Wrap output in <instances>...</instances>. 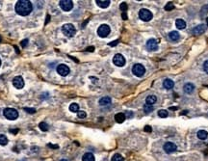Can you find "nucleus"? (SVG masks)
Here are the masks:
<instances>
[{"label":"nucleus","instance_id":"nucleus-1","mask_svg":"<svg viewBox=\"0 0 208 161\" xmlns=\"http://www.w3.org/2000/svg\"><path fill=\"white\" fill-rule=\"evenodd\" d=\"M15 10H16L17 14H19V16L26 17L32 12L33 5L28 0H19V1L17 2Z\"/></svg>","mask_w":208,"mask_h":161},{"label":"nucleus","instance_id":"nucleus-2","mask_svg":"<svg viewBox=\"0 0 208 161\" xmlns=\"http://www.w3.org/2000/svg\"><path fill=\"white\" fill-rule=\"evenodd\" d=\"M3 115H4L6 119L10 121H14V120H17V117H19V112L14 108H5L4 111H3Z\"/></svg>","mask_w":208,"mask_h":161},{"label":"nucleus","instance_id":"nucleus-3","mask_svg":"<svg viewBox=\"0 0 208 161\" xmlns=\"http://www.w3.org/2000/svg\"><path fill=\"white\" fill-rule=\"evenodd\" d=\"M62 31H63V33H64V35L66 36V37L71 38L75 35L76 30H75V27L72 25L71 23H67V24H65V25H63Z\"/></svg>","mask_w":208,"mask_h":161},{"label":"nucleus","instance_id":"nucleus-4","mask_svg":"<svg viewBox=\"0 0 208 161\" xmlns=\"http://www.w3.org/2000/svg\"><path fill=\"white\" fill-rule=\"evenodd\" d=\"M139 17L143 21H149L152 19L153 15L147 9H141L140 12H139Z\"/></svg>","mask_w":208,"mask_h":161},{"label":"nucleus","instance_id":"nucleus-5","mask_svg":"<svg viewBox=\"0 0 208 161\" xmlns=\"http://www.w3.org/2000/svg\"><path fill=\"white\" fill-rule=\"evenodd\" d=\"M110 32H111L110 26L107 25V24H101L97 29V34L100 38H106L110 34Z\"/></svg>","mask_w":208,"mask_h":161},{"label":"nucleus","instance_id":"nucleus-6","mask_svg":"<svg viewBox=\"0 0 208 161\" xmlns=\"http://www.w3.org/2000/svg\"><path fill=\"white\" fill-rule=\"evenodd\" d=\"M132 72H133L135 76L142 77L144 74V72H146V69H144V67L143 65H141V64H136V65H134L133 68H132Z\"/></svg>","mask_w":208,"mask_h":161},{"label":"nucleus","instance_id":"nucleus-7","mask_svg":"<svg viewBox=\"0 0 208 161\" xmlns=\"http://www.w3.org/2000/svg\"><path fill=\"white\" fill-rule=\"evenodd\" d=\"M59 5L62 10L65 12L70 11L71 9L73 8V2H72L71 0H61V1L59 2Z\"/></svg>","mask_w":208,"mask_h":161},{"label":"nucleus","instance_id":"nucleus-8","mask_svg":"<svg viewBox=\"0 0 208 161\" xmlns=\"http://www.w3.org/2000/svg\"><path fill=\"white\" fill-rule=\"evenodd\" d=\"M113 63L115 64L117 67H123L125 65V58L122 55V54L117 53L114 56Z\"/></svg>","mask_w":208,"mask_h":161},{"label":"nucleus","instance_id":"nucleus-9","mask_svg":"<svg viewBox=\"0 0 208 161\" xmlns=\"http://www.w3.org/2000/svg\"><path fill=\"white\" fill-rule=\"evenodd\" d=\"M57 72H58L61 76H67L69 74V68L67 65H65V64H60V65L57 67Z\"/></svg>","mask_w":208,"mask_h":161},{"label":"nucleus","instance_id":"nucleus-10","mask_svg":"<svg viewBox=\"0 0 208 161\" xmlns=\"http://www.w3.org/2000/svg\"><path fill=\"white\" fill-rule=\"evenodd\" d=\"M146 48L150 51H155L158 49V41L155 39H149L146 42Z\"/></svg>","mask_w":208,"mask_h":161},{"label":"nucleus","instance_id":"nucleus-11","mask_svg":"<svg viewBox=\"0 0 208 161\" xmlns=\"http://www.w3.org/2000/svg\"><path fill=\"white\" fill-rule=\"evenodd\" d=\"M176 150H177V147L173 144V143H171V142L165 143V145H164V151H165L167 153H174V151H176Z\"/></svg>","mask_w":208,"mask_h":161},{"label":"nucleus","instance_id":"nucleus-12","mask_svg":"<svg viewBox=\"0 0 208 161\" xmlns=\"http://www.w3.org/2000/svg\"><path fill=\"white\" fill-rule=\"evenodd\" d=\"M13 85L17 89H22L24 87V80L21 76H16L13 79Z\"/></svg>","mask_w":208,"mask_h":161},{"label":"nucleus","instance_id":"nucleus-13","mask_svg":"<svg viewBox=\"0 0 208 161\" xmlns=\"http://www.w3.org/2000/svg\"><path fill=\"white\" fill-rule=\"evenodd\" d=\"M206 30V25L205 24H200V25L196 26L194 29H193V33H194L195 35H200V34H203L204 32H205Z\"/></svg>","mask_w":208,"mask_h":161},{"label":"nucleus","instance_id":"nucleus-14","mask_svg":"<svg viewBox=\"0 0 208 161\" xmlns=\"http://www.w3.org/2000/svg\"><path fill=\"white\" fill-rule=\"evenodd\" d=\"M163 86H164V88H166L167 90H171V89H173L174 86V82L171 79L167 78V79H165L164 82H163Z\"/></svg>","mask_w":208,"mask_h":161},{"label":"nucleus","instance_id":"nucleus-15","mask_svg":"<svg viewBox=\"0 0 208 161\" xmlns=\"http://www.w3.org/2000/svg\"><path fill=\"white\" fill-rule=\"evenodd\" d=\"M183 90L186 94H192L195 90V86L192 83H186L183 87Z\"/></svg>","mask_w":208,"mask_h":161},{"label":"nucleus","instance_id":"nucleus-16","mask_svg":"<svg viewBox=\"0 0 208 161\" xmlns=\"http://www.w3.org/2000/svg\"><path fill=\"white\" fill-rule=\"evenodd\" d=\"M111 102H112V101H111V98H109V96H103V98H101L99 99V104L101 106L109 105V104H111Z\"/></svg>","mask_w":208,"mask_h":161},{"label":"nucleus","instance_id":"nucleus-17","mask_svg":"<svg viewBox=\"0 0 208 161\" xmlns=\"http://www.w3.org/2000/svg\"><path fill=\"white\" fill-rule=\"evenodd\" d=\"M156 101H157V98H156V96L153 95H150L146 99V104L149 105H153L154 103H156Z\"/></svg>","mask_w":208,"mask_h":161},{"label":"nucleus","instance_id":"nucleus-18","mask_svg":"<svg viewBox=\"0 0 208 161\" xmlns=\"http://www.w3.org/2000/svg\"><path fill=\"white\" fill-rule=\"evenodd\" d=\"M110 1L109 0H96V4H97L98 7L100 8H107L108 6L110 5Z\"/></svg>","mask_w":208,"mask_h":161},{"label":"nucleus","instance_id":"nucleus-19","mask_svg":"<svg viewBox=\"0 0 208 161\" xmlns=\"http://www.w3.org/2000/svg\"><path fill=\"white\" fill-rule=\"evenodd\" d=\"M125 119H126V117H125L124 113H117V114H116V116H115V120H116L117 123H119V124L123 123Z\"/></svg>","mask_w":208,"mask_h":161},{"label":"nucleus","instance_id":"nucleus-20","mask_svg":"<svg viewBox=\"0 0 208 161\" xmlns=\"http://www.w3.org/2000/svg\"><path fill=\"white\" fill-rule=\"evenodd\" d=\"M82 161H95V159L92 153H87L83 155Z\"/></svg>","mask_w":208,"mask_h":161},{"label":"nucleus","instance_id":"nucleus-21","mask_svg":"<svg viewBox=\"0 0 208 161\" xmlns=\"http://www.w3.org/2000/svg\"><path fill=\"white\" fill-rule=\"evenodd\" d=\"M169 37H170V39L171 41L176 42V41H178L180 36H179V33L177 31H171L170 34H169Z\"/></svg>","mask_w":208,"mask_h":161},{"label":"nucleus","instance_id":"nucleus-22","mask_svg":"<svg viewBox=\"0 0 208 161\" xmlns=\"http://www.w3.org/2000/svg\"><path fill=\"white\" fill-rule=\"evenodd\" d=\"M176 27L179 30H182V29H184L185 27H186V22L183 19H176Z\"/></svg>","mask_w":208,"mask_h":161},{"label":"nucleus","instance_id":"nucleus-23","mask_svg":"<svg viewBox=\"0 0 208 161\" xmlns=\"http://www.w3.org/2000/svg\"><path fill=\"white\" fill-rule=\"evenodd\" d=\"M198 139H200V140H205L208 137V132L206 130H200V131L198 132Z\"/></svg>","mask_w":208,"mask_h":161},{"label":"nucleus","instance_id":"nucleus-24","mask_svg":"<svg viewBox=\"0 0 208 161\" xmlns=\"http://www.w3.org/2000/svg\"><path fill=\"white\" fill-rule=\"evenodd\" d=\"M69 111L73 112V113L78 112L79 111V105H78L77 103H71V104L69 105Z\"/></svg>","mask_w":208,"mask_h":161},{"label":"nucleus","instance_id":"nucleus-25","mask_svg":"<svg viewBox=\"0 0 208 161\" xmlns=\"http://www.w3.org/2000/svg\"><path fill=\"white\" fill-rule=\"evenodd\" d=\"M144 111L146 114H149L153 111V106L152 105H149V104H144Z\"/></svg>","mask_w":208,"mask_h":161},{"label":"nucleus","instance_id":"nucleus-26","mask_svg":"<svg viewBox=\"0 0 208 161\" xmlns=\"http://www.w3.org/2000/svg\"><path fill=\"white\" fill-rule=\"evenodd\" d=\"M111 161H124V159H123V157H122V154L116 153V154H114V155H113Z\"/></svg>","mask_w":208,"mask_h":161},{"label":"nucleus","instance_id":"nucleus-27","mask_svg":"<svg viewBox=\"0 0 208 161\" xmlns=\"http://www.w3.org/2000/svg\"><path fill=\"white\" fill-rule=\"evenodd\" d=\"M8 144V138L6 137L5 135L0 134V145L1 146H5Z\"/></svg>","mask_w":208,"mask_h":161},{"label":"nucleus","instance_id":"nucleus-28","mask_svg":"<svg viewBox=\"0 0 208 161\" xmlns=\"http://www.w3.org/2000/svg\"><path fill=\"white\" fill-rule=\"evenodd\" d=\"M168 115H169L168 111L165 110V109H161V110L158 111V116L160 118H167Z\"/></svg>","mask_w":208,"mask_h":161},{"label":"nucleus","instance_id":"nucleus-29","mask_svg":"<svg viewBox=\"0 0 208 161\" xmlns=\"http://www.w3.org/2000/svg\"><path fill=\"white\" fill-rule=\"evenodd\" d=\"M120 11H122V13L125 14V13H126V10H127V4H126L125 2H122V4H120Z\"/></svg>","mask_w":208,"mask_h":161},{"label":"nucleus","instance_id":"nucleus-30","mask_svg":"<svg viewBox=\"0 0 208 161\" xmlns=\"http://www.w3.org/2000/svg\"><path fill=\"white\" fill-rule=\"evenodd\" d=\"M39 126H40V128L43 130V131H47L48 130V124L46 123H41Z\"/></svg>","mask_w":208,"mask_h":161},{"label":"nucleus","instance_id":"nucleus-31","mask_svg":"<svg viewBox=\"0 0 208 161\" xmlns=\"http://www.w3.org/2000/svg\"><path fill=\"white\" fill-rule=\"evenodd\" d=\"M173 9H174V5L171 2H169L168 4L165 6L166 11H171V10H173Z\"/></svg>","mask_w":208,"mask_h":161},{"label":"nucleus","instance_id":"nucleus-32","mask_svg":"<svg viewBox=\"0 0 208 161\" xmlns=\"http://www.w3.org/2000/svg\"><path fill=\"white\" fill-rule=\"evenodd\" d=\"M77 115H78V118H80V119H84V118H86V116H87L85 111H78Z\"/></svg>","mask_w":208,"mask_h":161},{"label":"nucleus","instance_id":"nucleus-33","mask_svg":"<svg viewBox=\"0 0 208 161\" xmlns=\"http://www.w3.org/2000/svg\"><path fill=\"white\" fill-rule=\"evenodd\" d=\"M203 69H204V71H205L206 74H208V60H206L205 62H204V64H203Z\"/></svg>","mask_w":208,"mask_h":161},{"label":"nucleus","instance_id":"nucleus-34","mask_svg":"<svg viewBox=\"0 0 208 161\" xmlns=\"http://www.w3.org/2000/svg\"><path fill=\"white\" fill-rule=\"evenodd\" d=\"M24 110L26 112H28V113H31V114H34L36 112V109H34V108H24Z\"/></svg>","mask_w":208,"mask_h":161},{"label":"nucleus","instance_id":"nucleus-35","mask_svg":"<svg viewBox=\"0 0 208 161\" xmlns=\"http://www.w3.org/2000/svg\"><path fill=\"white\" fill-rule=\"evenodd\" d=\"M27 44H28V40H23V41L21 42V46H22V47H25Z\"/></svg>","mask_w":208,"mask_h":161},{"label":"nucleus","instance_id":"nucleus-36","mask_svg":"<svg viewBox=\"0 0 208 161\" xmlns=\"http://www.w3.org/2000/svg\"><path fill=\"white\" fill-rule=\"evenodd\" d=\"M144 131H149V132H151V127H150L149 126H146V127H144Z\"/></svg>","mask_w":208,"mask_h":161},{"label":"nucleus","instance_id":"nucleus-37","mask_svg":"<svg viewBox=\"0 0 208 161\" xmlns=\"http://www.w3.org/2000/svg\"><path fill=\"white\" fill-rule=\"evenodd\" d=\"M117 42H119V41H115L114 42H111V44H109V45H110V46H114V45H116Z\"/></svg>","mask_w":208,"mask_h":161},{"label":"nucleus","instance_id":"nucleus-38","mask_svg":"<svg viewBox=\"0 0 208 161\" xmlns=\"http://www.w3.org/2000/svg\"><path fill=\"white\" fill-rule=\"evenodd\" d=\"M87 50H88V51H93V50H95V47H93V46L88 47V48H87Z\"/></svg>","mask_w":208,"mask_h":161},{"label":"nucleus","instance_id":"nucleus-39","mask_svg":"<svg viewBox=\"0 0 208 161\" xmlns=\"http://www.w3.org/2000/svg\"><path fill=\"white\" fill-rule=\"evenodd\" d=\"M126 114H127V115H128V116H129V117H131V116H133V114H132V113H129V112H127V113H126Z\"/></svg>","mask_w":208,"mask_h":161},{"label":"nucleus","instance_id":"nucleus-40","mask_svg":"<svg viewBox=\"0 0 208 161\" xmlns=\"http://www.w3.org/2000/svg\"><path fill=\"white\" fill-rule=\"evenodd\" d=\"M0 66H1V60H0Z\"/></svg>","mask_w":208,"mask_h":161},{"label":"nucleus","instance_id":"nucleus-41","mask_svg":"<svg viewBox=\"0 0 208 161\" xmlns=\"http://www.w3.org/2000/svg\"><path fill=\"white\" fill-rule=\"evenodd\" d=\"M207 24H208V19H207Z\"/></svg>","mask_w":208,"mask_h":161},{"label":"nucleus","instance_id":"nucleus-42","mask_svg":"<svg viewBox=\"0 0 208 161\" xmlns=\"http://www.w3.org/2000/svg\"><path fill=\"white\" fill-rule=\"evenodd\" d=\"M0 41H1V37H0Z\"/></svg>","mask_w":208,"mask_h":161}]
</instances>
